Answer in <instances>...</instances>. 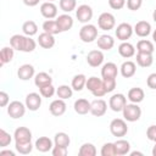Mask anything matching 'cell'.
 Returning <instances> with one entry per match:
<instances>
[{"instance_id": "obj_25", "label": "cell", "mask_w": 156, "mask_h": 156, "mask_svg": "<svg viewBox=\"0 0 156 156\" xmlns=\"http://www.w3.org/2000/svg\"><path fill=\"white\" fill-rule=\"evenodd\" d=\"M119 71H121V74L124 77V78H130L135 74L136 72V65L133 62V61H124L121 67H119Z\"/></svg>"}, {"instance_id": "obj_54", "label": "cell", "mask_w": 156, "mask_h": 156, "mask_svg": "<svg viewBox=\"0 0 156 156\" xmlns=\"http://www.w3.org/2000/svg\"><path fill=\"white\" fill-rule=\"evenodd\" d=\"M132 156H135V155H143V152H140V151H132V152H129Z\"/></svg>"}, {"instance_id": "obj_47", "label": "cell", "mask_w": 156, "mask_h": 156, "mask_svg": "<svg viewBox=\"0 0 156 156\" xmlns=\"http://www.w3.org/2000/svg\"><path fill=\"white\" fill-rule=\"evenodd\" d=\"M108 5L113 10H121L126 5V0H108Z\"/></svg>"}, {"instance_id": "obj_1", "label": "cell", "mask_w": 156, "mask_h": 156, "mask_svg": "<svg viewBox=\"0 0 156 156\" xmlns=\"http://www.w3.org/2000/svg\"><path fill=\"white\" fill-rule=\"evenodd\" d=\"M10 45L22 52H32L37 48V41L32 39V37L28 35H22V34H15L10 38Z\"/></svg>"}, {"instance_id": "obj_23", "label": "cell", "mask_w": 156, "mask_h": 156, "mask_svg": "<svg viewBox=\"0 0 156 156\" xmlns=\"http://www.w3.org/2000/svg\"><path fill=\"white\" fill-rule=\"evenodd\" d=\"M145 98V93L141 88L139 87H135V88H132L129 89L128 94H127V99L130 101V102H134V104H139L144 100Z\"/></svg>"}, {"instance_id": "obj_53", "label": "cell", "mask_w": 156, "mask_h": 156, "mask_svg": "<svg viewBox=\"0 0 156 156\" xmlns=\"http://www.w3.org/2000/svg\"><path fill=\"white\" fill-rule=\"evenodd\" d=\"M5 155H7V156H15V152L11 151V150H1L0 151V156H5Z\"/></svg>"}, {"instance_id": "obj_40", "label": "cell", "mask_w": 156, "mask_h": 156, "mask_svg": "<svg viewBox=\"0 0 156 156\" xmlns=\"http://www.w3.org/2000/svg\"><path fill=\"white\" fill-rule=\"evenodd\" d=\"M77 7L76 0H60V9L63 12H72Z\"/></svg>"}, {"instance_id": "obj_44", "label": "cell", "mask_w": 156, "mask_h": 156, "mask_svg": "<svg viewBox=\"0 0 156 156\" xmlns=\"http://www.w3.org/2000/svg\"><path fill=\"white\" fill-rule=\"evenodd\" d=\"M102 84L106 89V93H111L115 90L116 88V78H107V79H102Z\"/></svg>"}, {"instance_id": "obj_21", "label": "cell", "mask_w": 156, "mask_h": 156, "mask_svg": "<svg viewBox=\"0 0 156 156\" xmlns=\"http://www.w3.org/2000/svg\"><path fill=\"white\" fill-rule=\"evenodd\" d=\"M56 22L61 29V32H67L73 27V18L68 13H62L56 18Z\"/></svg>"}, {"instance_id": "obj_39", "label": "cell", "mask_w": 156, "mask_h": 156, "mask_svg": "<svg viewBox=\"0 0 156 156\" xmlns=\"http://www.w3.org/2000/svg\"><path fill=\"white\" fill-rule=\"evenodd\" d=\"M15 147H16L17 152H20L22 155H28L33 150L32 141H28V143H15Z\"/></svg>"}, {"instance_id": "obj_19", "label": "cell", "mask_w": 156, "mask_h": 156, "mask_svg": "<svg viewBox=\"0 0 156 156\" xmlns=\"http://www.w3.org/2000/svg\"><path fill=\"white\" fill-rule=\"evenodd\" d=\"M96 43H98V48H99L100 50H102V51H108V50H111V49L113 48V45H115V39H113L111 35H108V34H102V35H100V37L98 38Z\"/></svg>"}, {"instance_id": "obj_36", "label": "cell", "mask_w": 156, "mask_h": 156, "mask_svg": "<svg viewBox=\"0 0 156 156\" xmlns=\"http://www.w3.org/2000/svg\"><path fill=\"white\" fill-rule=\"evenodd\" d=\"M56 95H57V98H60V99L67 100V99L72 98V95H73V89H72V87H68V85H66V84H62V85H60V87L56 89Z\"/></svg>"}, {"instance_id": "obj_8", "label": "cell", "mask_w": 156, "mask_h": 156, "mask_svg": "<svg viewBox=\"0 0 156 156\" xmlns=\"http://www.w3.org/2000/svg\"><path fill=\"white\" fill-rule=\"evenodd\" d=\"M133 32H134V28H133L129 23H127V22L119 23V24L117 26L116 30H115L117 39L121 40V41H127V40L132 37Z\"/></svg>"}, {"instance_id": "obj_15", "label": "cell", "mask_w": 156, "mask_h": 156, "mask_svg": "<svg viewBox=\"0 0 156 156\" xmlns=\"http://www.w3.org/2000/svg\"><path fill=\"white\" fill-rule=\"evenodd\" d=\"M66 108H67V105H66L65 100H63V99H60V98L56 99V100H54V101L50 104V106H49L50 113H51L52 116H55V117L62 116V115L66 112Z\"/></svg>"}, {"instance_id": "obj_35", "label": "cell", "mask_w": 156, "mask_h": 156, "mask_svg": "<svg viewBox=\"0 0 156 156\" xmlns=\"http://www.w3.org/2000/svg\"><path fill=\"white\" fill-rule=\"evenodd\" d=\"M22 30H23V34L24 35H28V37H33L38 33V26L34 21H26L23 24H22Z\"/></svg>"}, {"instance_id": "obj_29", "label": "cell", "mask_w": 156, "mask_h": 156, "mask_svg": "<svg viewBox=\"0 0 156 156\" xmlns=\"http://www.w3.org/2000/svg\"><path fill=\"white\" fill-rule=\"evenodd\" d=\"M52 83V78L49 73L46 72H39L34 76V84L40 88V87H44L46 84H51Z\"/></svg>"}, {"instance_id": "obj_10", "label": "cell", "mask_w": 156, "mask_h": 156, "mask_svg": "<svg viewBox=\"0 0 156 156\" xmlns=\"http://www.w3.org/2000/svg\"><path fill=\"white\" fill-rule=\"evenodd\" d=\"M40 13L46 20H52L57 16V6L51 1H45L40 5Z\"/></svg>"}, {"instance_id": "obj_7", "label": "cell", "mask_w": 156, "mask_h": 156, "mask_svg": "<svg viewBox=\"0 0 156 156\" xmlns=\"http://www.w3.org/2000/svg\"><path fill=\"white\" fill-rule=\"evenodd\" d=\"M93 9L87 5V4H83V5H79L77 9H76V17L77 20L80 22V23H89V21L93 18Z\"/></svg>"}, {"instance_id": "obj_43", "label": "cell", "mask_w": 156, "mask_h": 156, "mask_svg": "<svg viewBox=\"0 0 156 156\" xmlns=\"http://www.w3.org/2000/svg\"><path fill=\"white\" fill-rule=\"evenodd\" d=\"M12 136L5 129H0V147H6L11 144Z\"/></svg>"}, {"instance_id": "obj_51", "label": "cell", "mask_w": 156, "mask_h": 156, "mask_svg": "<svg viewBox=\"0 0 156 156\" xmlns=\"http://www.w3.org/2000/svg\"><path fill=\"white\" fill-rule=\"evenodd\" d=\"M91 94H93L95 98H101V96H104V95L107 94V93H106V89H105V87H104V84H102L100 88H98V89H96L95 91H93Z\"/></svg>"}, {"instance_id": "obj_26", "label": "cell", "mask_w": 156, "mask_h": 156, "mask_svg": "<svg viewBox=\"0 0 156 156\" xmlns=\"http://www.w3.org/2000/svg\"><path fill=\"white\" fill-rule=\"evenodd\" d=\"M90 106H91V102H89L87 99H78L74 101V111L78 113V115H87L88 112H90Z\"/></svg>"}, {"instance_id": "obj_3", "label": "cell", "mask_w": 156, "mask_h": 156, "mask_svg": "<svg viewBox=\"0 0 156 156\" xmlns=\"http://www.w3.org/2000/svg\"><path fill=\"white\" fill-rule=\"evenodd\" d=\"M122 113H123V118L127 122H136L141 117V108L138 106V104L130 102L123 107Z\"/></svg>"}, {"instance_id": "obj_16", "label": "cell", "mask_w": 156, "mask_h": 156, "mask_svg": "<svg viewBox=\"0 0 156 156\" xmlns=\"http://www.w3.org/2000/svg\"><path fill=\"white\" fill-rule=\"evenodd\" d=\"M34 76H35V69H34L33 65L24 63V65L20 66V68L17 69V77L21 80H29Z\"/></svg>"}, {"instance_id": "obj_27", "label": "cell", "mask_w": 156, "mask_h": 156, "mask_svg": "<svg viewBox=\"0 0 156 156\" xmlns=\"http://www.w3.org/2000/svg\"><path fill=\"white\" fill-rule=\"evenodd\" d=\"M15 55V49L10 45V46H4L0 51V65L4 66L5 63H9L12 61Z\"/></svg>"}, {"instance_id": "obj_50", "label": "cell", "mask_w": 156, "mask_h": 156, "mask_svg": "<svg viewBox=\"0 0 156 156\" xmlns=\"http://www.w3.org/2000/svg\"><path fill=\"white\" fill-rule=\"evenodd\" d=\"M146 84L150 89H156V73L149 74L147 79H146Z\"/></svg>"}, {"instance_id": "obj_48", "label": "cell", "mask_w": 156, "mask_h": 156, "mask_svg": "<svg viewBox=\"0 0 156 156\" xmlns=\"http://www.w3.org/2000/svg\"><path fill=\"white\" fill-rule=\"evenodd\" d=\"M146 136H147L149 140L156 141V126H155V124H152V126H150V127L147 128V130H146Z\"/></svg>"}, {"instance_id": "obj_22", "label": "cell", "mask_w": 156, "mask_h": 156, "mask_svg": "<svg viewBox=\"0 0 156 156\" xmlns=\"http://www.w3.org/2000/svg\"><path fill=\"white\" fill-rule=\"evenodd\" d=\"M38 44L43 49H51L55 45V37L46 32H43L38 37Z\"/></svg>"}, {"instance_id": "obj_41", "label": "cell", "mask_w": 156, "mask_h": 156, "mask_svg": "<svg viewBox=\"0 0 156 156\" xmlns=\"http://www.w3.org/2000/svg\"><path fill=\"white\" fill-rule=\"evenodd\" d=\"M39 93H40V95L43 98H48L49 99V98H52L54 96V94L56 93V89H55V87L51 83V84H46L44 87H40L39 88Z\"/></svg>"}, {"instance_id": "obj_2", "label": "cell", "mask_w": 156, "mask_h": 156, "mask_svg": "<svg viewBox=\"0 0 156 156\" xmlns=\"http://www.w3.org/2000/svg\"><path fill=\"white\" fill-rule=\"evenodd\" d=\"M79 39L83 43H93L98 39V28L94 24L85 23L79 30Z\"/></svg>"}, {"instance_id": "obj_32", "label": "cell", "mask_w": 156, "mask_h": 156, "mask_svg": "<svg viewBox=\"0 0 156 156\" xmlns=\"http://www.w3.org/2000/svg\"><path fill=\"white\" fill-rule=\"evenodd\" d=\"M85 83H87V77L84 74H76L72 79V83H71V87L73 90L76 91H80L85 88Z\"/></svg>"}, {"instance_id": "obj_31", "label": "cell", "mask_w": 156, "mask_h": 156, "mask_svg": "<svg viewBox=\"0 0 156 156\" xmlns=\"http://www.w3.org/2000/svg\"><path fill=\"white\" fill-rule=\"evenodd\" d=\"M115 147H116V154L119 156L127 155L130 151V144L128 140L124 139H118L117 141H115Z\"/></svg>"}, {"instance_id": "obj_49", "label": "cell", "mask_w": 156, "mask_h": 156, "mask_svg": "<svg viewBox=\"0 0 156 156\" xmlns=\"http://www.w3.org/2000/svg\"><path fill=\"white\" fill-rule=\"evenodd\" d=\"M10 104V96L5 91H0V106L1 107H5Z\"/></svg>"}, {"instance_id": "obj_11", "label": "cell", "mask_w": 156, "mask_h": 156, "mask_svg": "<svg viewBox=\"0 0 156 156\" xmlns=\"http://www.w3.org/2000/svg\"><path fill=\"white\" fill-rule=\"evenodd\" d=\"M27 108L29 111H37L39 110V107L41 106V95L40 93H29L26 96V101H24Z\"/></svg>"}, {"instance_id": "obj_45", "label": "cell", "mask_w": 156, "mask_h": 156, "mask_svg": "<svg viewBox=\"0 0 156 156\" xmlns=\"http://www.w3.org/2000/svg\"><path fill=\"white\" fill-rule=\"evenodd\" d=\"M68 152L67 147L65 146H58V145H54L52 150H51V154L52 156H66Z\"/></svg>"}, {"instance_id": "obj_6", "label": "cell", "mask_w": 156, "mask_h": 156, "mask_svg": "<svg viewBox=\"0 0 156 156\" xmlns=\"http://www.w3.org/2000/svg\"><path fill=\"white\" fill-rule=\"evenodd\" d=\"M98 26L102 30H111L116 26V18L110 12H102L98 18Z\"/></svg>"}, {"instance_id": "obj_9", "label": "cell", "mask_w": 156, "mask_h": 156, "mask_svg": "<svg viewBox=\"0 0 156 156\" xmlns=\"http://www.w3.org/2000/svg\"><path fill=\"white\" fill-rule=\"evenodd\" d=\"M126 105H127V98L121 93L113 94L108 100V106L113 112H121Z\"/></svg>"}, {"instance_id": "obj_34", "label": "cell", "mask_w": 156, "mask_h": 156, "mask_svg": "<svg viewBox=\"0 0 156 156\" xmlns=\"http://www.w3.org/2000/svg\"><path fill=\"white\" fill-rule=\"evenodd\" d=\"M69 143H71V139H69V136H68L67 133H65V132H58V133L55 134V138H54V144H55V145L68 147V146H69Z\"/></svg>"}, {"instance_id": "obj_59", "label": "cell", "mask_w": 156, "mask_h": 156, "mask_svg": "<svg viewBox=\"0 0 156 156\" xmlns=\"http://www.w3.org/2000/svg\"><path fill=\"white\" fill-rule=\"evenodd\" d=\"M155 144H156V141H155Z\"/></svg>"}, {"instance_id": "obj_57", "label": "cell", "mask_w": 156, "mask_h": 156, "mask_svg": "<svg viewBox=\"0 0 156 156\" xmlns=\"http://www.w3.org/2000/svg\"><path fill=\"white\" fill-rule=\"evenodd\" d=\"M152 18H154V21L156 22V9H155L154 12H152Z\"/></svg>"}, {"instance_id": "obj_24", "label": "cell", "mask_w": 156, "mask_h": 156, "mask_svg": "<svg viewBox=\"0 0 156 156\" xmlns=\"http://www.w3.org/2000/svg\"><path fill=\"white\" fill-rule=\"evenodd\" d=\"M118 54L124 58L133 57L135 55V48L133 44H130L128 41H122L118 46Z\"/></svg>"}, {"instance_id": "obj_14", "label": "cell", "mask_w": 156, "mask_h": 156, "mask_svg": "<svg viewBox=\"0 0 156 156\" xmlns=\"http://www.w3.org/2000/svg\"><path fill=\"white\" fill-rule=\"evenodd\" d=\"M107 111V104L105 100L102 99H96L91 102V106H90V113L95 117H101L106 113Z\"/></svg>"}, {"instance_id": "obj_5", "label": "cell", "mask_w": 156, "mask_h": 156, "mask_svg": "<svg viewBox=\"0 0 156 156\" xmlns=\"http://www.w3.org/2000/svg\"><path fill=\"white\" fill-rule=\"evenodd\" d=\"M26 108H27L26 104L18 101V100H15L7 105V115L13 119H18L24 116Z\"/></svg>"}, {"instance_id": "obj_37", "label": "cell", "mask_w": 156, "mask_h": 156, "mask_svg": "<svg viewBox=\"0 0 156 156\" xmlns=\"http://www.w3.org/2000/svg\"><path fill=\"white\" fill-rule=\"evenodd\" d=\"M79 156H95L96 155V147L91 143H84L78 151Z\"/></svg>"}, {"instance_id": "obj_28", "label": "cell", "mask_w": 156, "mask_h": 156, "mask_svg": "<svg viewBox=\"0 0 156 156\" xmlns=\"http://www.w3.org/2000/svg\"><path fill=\"white\" fill-rule=\"evenodd\" d=\"M154 62V57L152 54H146V52H138L136 54V63L140 67H150Z\"/></svg>"}, {"instance_id": "obj_38", "label": "cell", "mask_w": 156, "mask_h": 156, "mask_svg": "<svg viewBox=\"0 0 156 156\" xmlns=\"http://www.w3.org/2000/svg\"><path fill=\"white\" fill-rule=\"evenodd\" d=\"M102 85V79L101 78H98L95 76L93 77H89L87 78V83H85V88L89 90V91H95L98 88H100Z\"/></svg>"}, {"instance_id": "obj_30", "label": "cell", "mask_w": 156, "mask_h": 156, "mask_svg": "<svg viewBox=\"0 0 156 156\" xmlns=\"http://www.w3.org/2000/svg\"><path fill=\"white\" fill-rule=\"evenodd\" d=\"M43 30L49 33V34H52V35H56V34L61 33V29H60L56 20H46L43 23Z\"/></svg>"}, {"instance_id": "obj_52", "label": "cell", "mask_w": 156, "mask_h": 156, "mask_svg": "<svg viewBox=\"0 0 156 156\" xmlns=\"http://www.w3.org/2000/svg\"><path fill=\"white\" fill-rule=\"evenodd\" d=\"M39 2H40V0H23V4L27 5V6H29V7L37 6Z\"/></svg>"}, {"instance_id": "obj_20", "label": "cell", "mask_w": 156, "mask_h": 156, "mask_svg": "<svg viewBox=\"0 0 156 156\" xmlns=\"http://www.w3.org/2000/svg\"><path fill=\"white\" fill-rule=\"evenodd\" d=\"M134 33L140 38H145L151 33V24L147 21H139L134 26Z\"/></svg>"}, {"instance_id": "obj_18", "label": "cell", "mask_w": 156, "mask_h": 156, "mask_svg": "<svg viewBox=\"0 0 156 156\" xmlns=\"http://www.w3.org/2000/svg\"><path fill=\"white\" fill-rule=\"evenodd\" d=\"M117 74H118V68H117L116 63L107 62V63L102 65V68H101V77H102V79L117 78Z\"/></svg>"}, {"instance_id": "obj_17", "label": "cell", "mask_w": 156, "mask_h": 156, "mask_svg": "<svg viewBox=\"0 0 156 156\" xmlns=\"http://www.w3.org/2000/svg\"><path fill=\"white\" fill-rule=\"evenodd\" d=\"M54 145H55L54 141H52L50 138H48V136H40V138H38V139L35 140V143H34V147H35L39 152H48V151L52 150Z\"/></svg>"}, {"instance_id": "obj_46", "label": "cell", "mask_w": 156, "mask_h": 156, "mask_svg": "<svg viewBox=\"0 0 156 156\" xmlns=\"http://www.w3.org/2000/svg\"><path fill=\"white\" fill-rule=\"evenodd\" d=\"M143 0H127V7L130 11H136L141 7Z\"/></svg>"}, {"instance_id": "obj_58", "label": "cell", "mask_w": 156, "mask_h": 156, "mask_svg": "<svg viewBox=\"0 0 156 156\" xmlns=\"http://www.w3.org/2000/svg\"><path fill=\"white\" fill-rule=\"evenodd\" d=\"M48 1H51V2H52V1H55V0H48Z\"/></svg>"}, {"instance_id": "obj_4", "label": "cell", "mask_w": 156, "mask_h": 156, "mask_svg": "<svg viewBox=\"0 0 156 156\" xmlns=\"http://www.w3.org/2000/svg\"><path fill=\"white\" fill-rule=\"evenodd\" d=\"M110 132L113 136H117V138L124 136L128 132V126H127L126 119H122V118L112 119L110 123Z\"/></svg>"}, {"instance_id": "obj_13", "label": "cell", "mask_w": 156, "mask_h": 156, "mask_svg": "<svg viewBox=\"0 0 156 156\" xmlns=\"http://www.w3.org/2000/svg\"><path fill=\"white\" fill-rule=\"evenodd\" d=\"M15 143H28L32 141V132L27 127H18L13 133Z\"/></svg>"}, {"instance_id": "obj_12", "label": "cell", "mask_w": 156, "mask_h": 156, "mask_svg": "<svg viewBox=\"0 0 156 156\" xmlns=\"http://www.w3.org/2000/svg\"><path fill=\"white\" fill-rule=\"evenodd\" d=\"M104 54L102 50H91L87 55V62L90 67H99L104 62Z\"/></svg>"}, {"instance_id": "obj_33", "label": "cell", "mask_w": 156, "mask_h": 156, "mask_svg": "<svg viewBox=\"0 0 156 156\" xmlns=\"http://www.w3.org/2000/svg\"><path fill=\"white\" fill-rule=\"evenodd\" d=\"M136 50L138 52H146V54H152L155 48H154V43L146 39H141L138 41L136 44Z\"/></svg>"}, {"instance_id": "obj_42", "label": "cell", "mask_w": 156, "mask_h": 156, "mask_svg": "<svg viewBox=\"0 0 156 156\" xmlns=\"http://www.w3.org/2000/svg\"><path fill=\"white\" fill-rule=\"evenodd\" d=\"M101 156H116V147H115V143H106L102 145L101 151H100Z\"/></svg>"}, {"instance_id": "obj_55", "label": "cell", "mask_w": 156, "mask_h": 156, "mask_svg": "<svg viewBox=\"0 0 156 156\" xmlns=\"http://www.w3.org/2000/svg\"><path fill=\"white\" fill-rule=\"evenodd\" d=\"M152 39H154V41L156 43V29L152 32Z\"/></svg>"}, {"instance_id": "obj_56", "label": "cell", "mask_w": 156, "mask_h": 156, "mask_svg": "<svg viewBox=\"0 0 156 156\" xmlns=\"http://www.w3.org/2000/svg\"><path fill=\"white\" fill-rule=\"evenodd\" d=\"M152 156H156V144H155V146L152 147Z\"/></svg>"}]
</instances>
